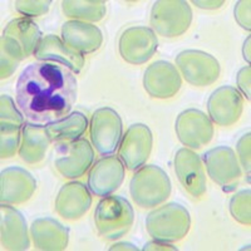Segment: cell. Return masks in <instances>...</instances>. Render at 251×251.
I'll use <instances>...</instances> for the list:
<instances>
[{"instance_id": "obj_1", "label": "cell", "mask_w": 251, "mask_h": 251, "mask_svg": "<svg viewBox=\"0 0 251 251\" xmlns=\"http://www.w3.org/2000/svg\"><path fill=\"white\" fill-rule=\"evenodd\" d=\"M77 84L75 73L59 63H30L17 80V106L28 122L47 126L71 112Z\"/></svg>"}, {"instance_id": "obj_2", "label": "cell", "mask_w": 251, "mask_h": 251, "mask_svg": "<svg viewBox=\"0 0 251 251\" xmlns=\"http://www.w3.org/2000/svg\"><path fill=\"white\" fill-rule=\"evenodd\" d=\"M129 192L134 203L140 207H156L171 195V181L158 166H142L132 177Z\"/></svg>"}, {"instance_id": "obj_3", "label": "cell", "mask_w": 251, "mask_h": 251, "mask_svg": "<svg viewBox=\"0 0 251 251\" xmlns=\"http://www.w3.org/2000/svg\"><path fill=\"white\" fill-rule=\"evenodd\" d=\"M133 221V207L122 196L103 197L94 211V225L100 236L106 240L125 236L131 230Z\"/></svg>"}, {"instance_id": "obj_4", "label": "cell", "mask_w": 251, "mask_h": 251, "mask_svg": "<svg viewBox=\"0 0 251 251\" xmlns=\"http://www.w3.org/2000/svg\"><path fill=\"white\" fill-rule=\"evenodd\" d=\"M191 226V217L182 205L166 203L153 210L146 219V228L150 236L165 243L183 239Z\"/></svg>"}, {"instance_id": "obj_5", "label": "cell", "mask_w": 251, "mask_h": 251, "mask_svg": "<svg viewBox=\"0 0 251 251\" xmlns=\"http://www.w3.org/2000/svg\"><path fill=\"white\" fill-rule=\"evenodd\" d=\"M40 39L42 31L30 18H17L4 29L1 57L19 63L24 58L34 54Z\"/></svg>"}, {"instance_id": "obj_6", "label": "cell", "mask_w": 251, "mask_h": 251, "mask_svg": "<svg viewBox=\"0 0 251 251\" xmlns=\"http://www.w3.org/2000/svg\"><path fill=\"white\" fill-rule=\"evenodd\" d=\"M151 26L157 34L166 38L180 37L190 28L192 10L183 0H160L151 10Z\"/></svg>"}, {"instance_id": "obj_7", "label": "cell", "mask_w": 251, "mask_h": 251, "mask_svg": "<svg viewBox=\"0 0 251 251\" xmlns=\"http://www.w3.org/2000/svg\"><path fill=\"white\" fill-rule=\"evenodd\" d=\"M89 133L94 149L100 156L113 154L123 137V123L120 114L111 107L97 109L92 116Z\"/></svg>"}, {"instance_id": "obj_8", "label": "cell", "mask_w": 251, "mask_h": 251, "mask_svg": "<svg viewBox=\"0 0 251 251\" xmlns=\"http://www.w3.org/2000/svg\"><path fill=\"white\" fill-rule=\"evenodd\" d=\"M176 64L185 80L192 86L205 87L216 82L220 77V63L206 51L187 49L176 58Z\"/></svg>"}, {"instance_id": "obj_9", "label": "cell", "mask_w": 251, "mask_h": 251, "mask_svg": "<svg viewBox=\"0 0 251 251\" xmlns=\"http://www.w3.org/2000/svg\"><path fill=\"white\" fill-rule=\"evenodd\" d=\"M153 146V136L149 126L132 125L123 134L118 147V157L129 171H137L149 160Z\"/></svg>"}, {"instance_id": "obj_10", "label": "cell", "mask_w": 251, "mask_h": 251, "mask_svg": "<svg viewBox=\"0 0 251 251\" xmlns=\"http://www.w3.org/2000/svg\"><path fill=\"white\" fill-rule=\"evenodd\" d=\"M203 162L211 180L228 192L235 190L241 177V169L234 150L226 146L215 147L203 154Z\"/></svg>"}, {"instance_id": "obj_11", "label": "cell", "mask_w": 251, "mask_h": 251, "mask_svg": "<svg viewBox=\"0 0 251 251\" xmlns=\"http://www.w3.org/2000/svg\"><path fill=\"white\" fill-rule=\"evenodd\" d=\"M175 129L180 142L194 150L207 145L214 136L212 121L203 112L195 108L186 109L177 116Z\"/></svg>"}, {"instance_id": "obj_12", "label": "cell", "mask_w": 251, "mask_h": 251, "mask_svg": "<svg viewBox=\"0 0 251 251\" xmlns=\"http://www.w3.org/2000/svg\"><path fill=\"white\" fill-rule=\"evenodd\" d=\"M158 40L151 28L131 26L122 33L118 42L120 54L129 64H143L156 53Z\"/></svg>"}, {"instance_id": "obj_13", "label": "cell", "mask_w": 251, "mask_h": 251, "mask_svg": "<svg viewBox=\"0 0 251 251\" xmlns=\"http://www.w3.org/2000/svg\"><path fill=\"white\" fill-rule=\"evenodd\" d=\"M126 167L120 157L109 154L96 161L88 174L87 186L96 196L106 197L120 188L125 180Z\"/></svg>"}, {"instance_id": "obj_14", "label": "cell", "mask_w": 251, "mask_h": 251, "mask_svg": "<svg viewBox=\"0 0 251 251\" xmlns=\"http://www.w3.org/2000/svg\"><path fill=\"white\" fill-rule=\"evenodd\" d=\"M94 162V151L89 141L84 138L59 145L54 161L57 171L66 178H78L86 174Z\"/></svg>"}, {"instance_id": "obj_15", "label": "cell", "mask_w": 251, "mask_h": 251, "mask_svg": "<svg viewBox=\"0 0 251 251\" xmlns=\"http://www.w3.org/2000/svg\"><path fill=\"white\" fill-rule=\"evenodd\" d=\"M181 86L182 80L177 68L165 60L152 63L143 75V87L152 98L169 100L180 91Z\"/></svg>"}, {"instance_id": "obj_16", "label": "cell", "mask_w": 251, "mask_h": 251, "mask_svg": "<svg viewBox=\"0 0 251 251\" xmlns=\"http://www.w3.org/2000/svg\"><path fill=\"white\" fill-rule=\"evenodd\" d=\"M243 96L235 87H220L212 92L207 100L210 120L223 127L236 123L243 114Z\"/></svg>"}, {"instance_id": "obj_17", "label": "cell", "mask_w": 251, "mask_h": 251, "mask_svg": "<svg viewBox=\"0 0 251 251\" xmlns=\"http://www.w3.org/2000/svg\"><path fill=\"white\" fill-rule=\"evenodd\" d=\"M0 132H1V158H9L17 152L20 146V137L23 134L24 116L15 107L14 100L8 94L0 97Z\"/></svg>"}, {"instance_id": "obj_18", "label": "cell", "mask_w": 251, "mask_h": 251, "mask_svg": "<svg viewBox=\"0 0 251 251\" xmlns=\"http://www.w3.org/2000/svg\"><path fill=\"white\" fill-rule=\"evenodd\" d=\"M175 172L188 194L200 199L206 192V175L200 156L192 150L181 149L175 156Z\"/></svg>"}, {"instance_id": "obj_19", "label": "cell", "mask_w": 251, "mask_h": 251, "mask_svg": "<svg viewBox=\"0 0 251 251\" xmlns=\"http://www.w3.org/2000/svg\"><path fill=\"white\" fill-rule=\"evenodd\" d=\"M37 181L22 167H9L1 171L0 201L6 205L24 203L33 196Z\"/></svg>"}, {"instance_id": "obj_20", "label": "cell", "mask_w": 251, "mask_h": 251, "mask_svg": "<svg viewBox=\"0 0 251 251\" xmlns=\"http://www.w3.org/2000/svg\"><path fill=\"white\" fill-rule=\"evenodd\" d=\"M34 57L40 62H54L71 69L78 75L84 66V57L67 46L57 35L49 34L40 39Z\"/></svg>"}, {"instance_id": "obj_21", "label": "cell", "mask_w": 251, "mask_h": 251, "mask_svg": "<svg viewBox=\"0 0 251 251\" xmlns=\"http://www.w3.org/2000/svg\"><path fill=\"white\" fill-rule=\"evenodd\" d=\"M92 196L86 185L69 182L63 185L55 199V211L66 220H78L91 208Z\"/></svg>"}, {"instance_id": "obj_22", "label": "cell", "mask_w": 251, "mask_h": 251, "mask_svg": "<svg viewBox=\"0 0 251 251\" xmlns=\"http://www.w3.org/2000/svg\"><path fill=\"white\" fill-rule=\"evenodd\" d=\"M62 40L80 54H89L98 50L103 43V34L93 24L69 20L62 28Z\"/></svg>"}, {"instance_id": "obj_23", "label": "cell", "mask_w": 251, "mask_h": 251, "mask_svg": "<svg viewBox=\"0 0 251 251\" xmlns=\"http://www.w3.org/2000/svg\"><path fill=\"white\" fill-rule=\"evenodd\" d=\"M1 246L5 250H26L29 236L23 215L12 205L1 203Z\"/></svg>"}, {"instance_id": "obj_24", "label": "cell", "mask_w": 251, "mask_h": 251, "mask_svg": "<svg viewBox=\"0 0 251 251\" xmlns=\"http://www.w3.org/2000/svg\"><path fill=\"white\" fill-rule=\"evenodd\" d=\"M30 234L35 248L39 250H64L68 245L69 231L66 226L50 217L33 221Z\"/></svg>"}, {"instance_id": "obj_25", "label": "cell", "mask_w": 251, "mask_h": 251, "mask_svg": "<svg viewBox=\"0 0 251 251\" xmlns=\"http://www.w3.org/2000/svg\"><path fill=\"white\" fill-rule=\"evenodd\" d=\"M22 138L23 140L19 149L22 160L29 165L39 163L46 156L49 143L51 142L46 126L26 122Z\"/></svg>"}, {"instance_id": "obj_26", "label": "cell", "mask_w": 251, "mask_h": 251, "mask_svg": "<svg viewBox=\"0 0 251 251\" xmlns=\"http://www.w3.org/2000/svg\"><path fill=\"white\" fill-rule=\"evenodd\" d=\"M46 127L51 142H55L58 146L66 145L79 140L86 133L88 120L80 112H75L62 120L49 123Z\"/></svg>"}, {"instance_id": "obj_27", "label": "cell", "mask_w": 251, "mask_h": 251, "mask_svg": "<svg viewBox=\"0 0 251 251\" xmlns=\"http://www.w3.org/2000/svg\"><path fill=\"white\" fill-rule=\"evenodd\" d=\"M63 13L75 20L100 22L106 15V1L91 0V1H63Z\"/></svg>"}, {"instance_id": "obj_28", "label": "cell", "mask_w": 251, "mask_h": 251, "mask_svg": "<svg viewBox=\"0 0 251 251\" xmlns=\"http://www.w3.org/2000/svg\"><path fill=\"white\" fill-rule=\"evenodd\" d=\"M250 190L237 192L230 201V212L237 223L250 226Z\"/></svg>"}, {"instance_id": "obj_29", "label": "cell", "mask_w": 251, "mask_h": 251, "mask_svg": "<svg viewBox=\"0 0 251 251\" xmlns=\"http://www.w3.org/2000/svg\"><path fill=\"white\" fill-rule=\"evenodd\" d=\"M51 1H15V9L20 14L28 17H40L48 12Z\"/></svg>"}, {"instance_id": "obj_30", "label": "cell", "mask_w": 251, "mask_h": 251, "mask_svg": "<svg viewBox=\"0 0 251 251\" xmlns=\"http://www.w3.org/2000/svg\"><path fill=\"white\" fill-rule=\"evenodd\" d=\"M236 149L241 166L248 175V181H250V132L245 133L240 138Z\"/></svg>"}, {"instance_id": "obj_31", "label": "cell", "mask_w": 251, "mask_h": 251, "mask_svg": "<svg viewBox=\"0 0 251 251\" xmlns=\"http://www.w3.org/2000/svg\"><path fill=\"white\" fill-rule=\"evenodd\" d=\"M250 1L241 0L237 1L235 6V19L239 23V25L243 26L246 30H250Z\"/></svg>"}, {"instance_id": "obj_32", "label": "cell", "mask_w": 251, "mask_h": 251, "mask_svg": "<svg viewBox=\"0 0 251 251\" xmlns=\"http://www.w3.org/2000/svg\"><path fill=\"white\" fill-rule=\"evenodd\" d=\"M250 72L251 68L250 66H246L244 68H241L237 73V87H239L241 92V96H245L246 100H250Z\"/></svg>"}, {"instance_id": "obj_33", "label": "cell", "mask_w": 251, "mask_h": 251, "mask_svg": "<svg viewBox=\"0 0 251 251\" xmlns=\"http://www.w3.org/2000/svg\"><path fill=\"white\" fill-rule=\"evenodd\" d=\"M143 250H177V249L174 245H170L169 243L160 241V240H154V241L146 244Z\"/></svg>"}, {"instance_id": "obj_34", "label": "cell", "mask_w": 251, "mask_h": 251, "mask_svg": "<svg viewBox=\"0 0 251 251\" xmlns=\"http://www.w3.org/2000/svg\"><path fill=\"white\" fill-rule=\"evenodd\" d=\"M192 3L196 6H199V8L202 9H217L220 6H223L225 4V1L224 0H221V1H215V0L214 1H196V0H194Z\"/></svg>"}, {"instance_id": "obj_35", "label": "cell", "mask_w": 251, "mask_h": 251, "mask_svg": "<svg viewBox=\"0 0 251 251\" xmlns=\"http://www.w3.org/2000/svg\"><path fill=\"white\" fill-rule=\"evenodd\" d=\"M109 250H138L136 246H133L132 244L128 243H120V244H114L113 246H111Z\"/></svg>"}, {"instance_id": "obj_36", "label": "cell", "mask_w": 251, "mask_h": 251, "mask_svg": "<svg viewBox=\"0 0 251 251\" xmlns=\"http://www.w3.org/2000/svg\"><path fill=\"white\" fill-rule=\"evenodd\" d=\"M244 58L248 60V64H250V37L246 39L245 44H244Z\"/></svg>"}]
</instances>
